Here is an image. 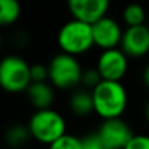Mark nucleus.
Listing matches in <instances>:
<instances>
[{
    "instance_id": "f257e3e1",
    "label": "nucleus",
    "mask_w": 149,
    "mask_h": 149,
    "mask_svg": "<svg viewBox=\"0 0 149 149\" xmlns=\"http://www.w3.org/2000/svg\"><path fill=\"white\" fill-rule=\"evenodd\" d=\"M95 114L102 120L120 118L129 104V92L121 82L102 81L94 91Z\"/></svg>"
},
{
    "instance_id": "f03ea898",
    "label": "nucleus",
    "mask_w": 149,
    "mask_h": 149,
    "mask_svg": "<svg viewBox=\"0 0 149 149\" xmlns=\"http://www.w3.org/2000/svg\"><path fill=\"white\" fill-rule=\"evenodd\" d=\"M48 82L61 91H74L82 86L84 66L81 60L66 53L54 54L48 61Z\"/></svg>"
},
{
    "instance_id": "7ed1b4c3",
    "label": "nucleus",
    "mask_w": 149,
    "mask_h": 149,
    "mask_svg": "<svg viewBox=\"0 0 149 149\" xmlns=\"http://www.w3.org/2000/svg\"><path fill=\"white\" fill-rule=\"evenodd\" d=\"M56 40L61 53L74 57L88 53L95 45L92 25L73 18L61 24V26L57 31Z\"/></svg>"
},
{
    "instance_id": "20e7f679",
    "label": "nucleus",
    "mask_w": 149,
    "mask_h": 149,
    "mask_svg": "<svg viewBox=\"0 0 149 149\" xmlns=\"http://www.w3.org/2000/svg\"><path fill=\"white\" fill-rule=\"evenodd\" d=\"M28 127L32 139L42 145H53L56 140L66 134V118L63 114L54 108L37 110L31 114L28 120Z\"/></svg>"
},
{
    "instance_id": "39448f33",
    "label": "nucleus",
    "mask_w": 149,
    "mask_h": 149,
    "mask_svg": "<svg viewBox=\"0 0 149 149\" xmlns=\"http://www.w3.org/2000/svg\"><path fill=\"white\" fill-rule=\"evenodd\" d=\"M31 79V64L19 54H8L0 63V85L10 94L26 92Z\"/></svg>"
},
{
    "instance_id": "423d86ee",
    "label": "nucleus",
    "mask_w": 149,
    "mask_h": 149,
    "mask_svg": "<svg viewBox=\"0 0 149 149\" xmlns=\"http://www.w3.org/2000/svg\"><path fill=\"white\" fill-rule=\"evenodd\" d=\"M129 66H130V58L120 47L101 51L98 54L95 64L102 79L113 82H121V79L129 72Z\"/></svg>"
},
{
    "instance_id": "0eeeda50",
    "label": "nucleus",
    "mask_w": 149,
    "mask_h": 149,
    "mask_svg": "<svg viewBox=\"0 0 149 149\" xmlns=\"http://www.w3.org/2000/svg\"><path fill=\"white\" fill-rule=\"evenodd\" d=\"M97 133L107 146V149H124L132 140V137L136 134L132 126L121 117L102 120Z\"/></svg>"
},
{
    "instance_id": "6e6552de",
    "label": "nucleus",
    "mask_w": 149,
    "mask_h": 149,
    "mask_svg": "<svg viewBox=\"0 0 149 149\" xmlns=\"http://www.w3.org/2000/svg\"><path fill=\"white\" fill-rule=\"evenodd\" d=\"M123 32L124 29L121 28V24L113 16H105L92 25L94 42L95 47H98L101 51L118 48L121 44Z\"/></svg>"
},
{
    "instance_id": "1a4fd4ad",
    "label": "nucleus",
    "mask_w": 149,
    "mask_h": 149,
    "mask_svg": "<svg viewBox=\"0 0 149 149\" xmlns=\"http://www.w3.org/2000/svg\"><path fill=\"white\" fill-rule=\"evenodd\" d=\"M67 9L73 19L94 25L100 19L108 16V0H69Z\"/></svg>"
},
{
    "instance_id": "9d476101",
    "label": "nucleus",
    "mask_w": 149,
    "mask_h": 149,
    "mask_svg": "<svg viewBox=\"0 0 149 149\" xmlns=\"http://www.w3.org/2000/svg\"><path fill=\"white\" fill-rule=\"evenodd\" d=\"M120 48L129 58H142L149 54V25L124 28Z\"/></svg>"
},
{
    "instance_id": "9b49d317",
    "label": "nucleus",
    "mask_w": 149,
    "mask_h": 149,
    "mask_svg": "<svg viewBox=\"0 0 149 149\" xmlns=\"http://www.w3.org/2000/svg\"><path fill=\"white\" fill-rule=\"evenodd\" d=\"M25 94L35 111L53 108V104L56 101L54 86L50 82H32Z\"/></svg>"
},
{
    "instance_id": "f8f14e48",
    "label": "nucleus",
    "mask_w": 149,
    "mask_h": 149,
    "mask_svg": "<svg viewBox=\"0 0 149 149\" xmlns=\"http://www.w3.org/2000/svg\"><path fill=\"white\" fill-rule=\"evenodd\" d=\"M69 110L76 117H86V116L95 113L92 91H89L84 86L72 91V94L69 97Z\"/></svg>"
},
{
    "instance_id": "ddd939ff",
    "label": "nucleus",
    "mask_w": 149,
    "mask_h": 149,
    "mask_svg": "<svg viewBox=\"0 0 149 149\" xmlns=\"http://www.w3.org/2000/svg\"><path fill=\"white\" fill-rule=\"evenodd\" d=\"M32 139L28 124L15 123L9 126L5 132V142L10 148H22Z\"/></svg>"
},
{
    "instance_id": "4468645a",
    "label": "nucleus",
    "mask_w": 149,
    "mask_h": 149,
    "mask_svg": "<svg viewBox=\"0 0 149 149\" xmlns=\"http://www.w3.org/2000/svg\"><path fill=\"white\" fill-rule=\"evenodd\" d=\"M121 19L127 26H139L148 22V10L139 3H130L123 8Z\"/></svg>"
},
{
    "instance_id": "2eb2a0df",
    "label": "nucleus",
    "mask_w": 149,
    "mask_h": 149,
    "mask_svg": "<svg viewBox=\"0 0 149 149\" xmlns=\"http://www.w3.org/2000/svg\"><path fill=\"white\" fill-rule=\"evenodd\" d=\"M22 13V8L18 0H0V25H13Z\"/></svg>"
},
{
    "instance_id": "dca6fc26",
    "label": "nucleus",
    "mask_w": 149,
    "mask_h": 149,
    "mask_svg": "<svg viewBox=\"0 0 149 149\" xmlns=\"http://www.w3.org/2000/svg\"><path fill=\"white\" fill-rule=\"evenodd\" d=\"M48 149H84L82 137H79L76 134L66 133L63 137H60L53 145H50Z\"/></svg>"
},
{
    "instance_id": "f3484780",
    "label": "nucleus",
    "mask_w": 149,
    "mask_h": 149,
    "mask_svg": "<svg viewBox=\"0 0 149 149\" xmlns=\"http://www.w3.org/2000/svg\"><path fill=\"white\" fill-rule=\"evenodd\" d=\"M102 76L100 70L94 66V67H86L85 72H84V76H82V86L89 89V91H94L101 82H102Z\"/></svg>"
},
{
    "instance_id": "a211bd4d",
    "label": "nucleus",
    "mask_w": 149,
    "mask_h": 149,
    "mask_svg": "<svg viewBox=\"0 0 149 149\" xmlns=\"http://www.w3.org/2000/svg\"><path fill=\"white\" fill-rule=\"evenodd\" d=\"M31 79L32 82H48V66L42 63L31 64Z\"/></svg>"
},
{
    "instance_id": "6ab92c4d",
    "label": "nucleus",
    "mask_w": 149,
    "mask_h": 149,
    "mask_svg": "<svg viewBox=\"0 0 149 149\" xmlns=\"http://www.w3.org/2000/svg\"><path fill=\"white\" fill-rule=\"evenodd\" d=\"M82 145H84V149H107V146L104 145V142L101 140L97 132L85 134L82 137Z\"/></svg>"
},
{
    "instance_id": "aec40b11",
    "label": "nucleus",
    "mask_w": 149,
    "mask_h": 149,
    "mask_svg": "<svg viewBox=\"0 0 149 149\" xmlns=\"http://www.w3.org/2000/svg\"><path fill=\"white\" fill-rule=\"evenodd\" d=\"M124 149H149V134L136 133Z\"/></svg>"
},
{
    "instance_id": "412c9836",
    "label": "nucleus",
    "mask_w": 149,
    "mask_h": 149,
    "mask_svg": "<svg viewBox=\"0 0 149 149\" xmlns=\"http://www.w3.org/2000/svg\"><path fill=\"white\" fill-rule=\"evenodd\" d=\"M29 41V37L25 31H18L15 32V35L12 37V42L16 45V47H25Z\"/></svg>"
},
{
    "instance_id": "4be33fe9",
    "label": "nucleus",
    "mask_w": 149,
    "mask_h": 149,
    "mask_svg": "<svg viewBox=\"0 0 149 149\" xmlns=\"http://www.w3.org/2000/svg\"><path fill=\"white\" fill-rule=\"evenodd\" d=\"M142 82H143V85L149 89V61L143 66V69H142Z\"/></svg>"
},
{
    "instance_id": "5701e85b",
    "label": "nucleus",
    "mask_w": 149,
    "mask_h": 149,
    "mask_svg": "<svg viewBox=\"0 0 149 149\" xmlns=\"http://www.w3.org/2000/svg\"><path fill=\"white\" fill-rule=\"evenodd\" d=\"M145 118H146V121H148V124H149V100H148L146 104H145Z\"/></svg>"
},
{
    "instance_id": "b1692460",
    "label": "nucleus",
    "mask_w": 149,
    "mask_h": 149,
    "mask_svg": "<svg viewBox=\"0 0 149 149\" xmlns=\"http://www.w3.org/2000/svg\"><path fill=\"white\" fill-rule=\"evenodd\" d=\"M148 25H149V12H148V22H146Z\"/></svg>"
}]
</instances>
